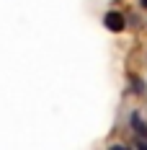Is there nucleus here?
Instances as JSON below:
<instances>
[{
  "instance_id": "nucleus-1",
  "label": "nucleus",
  "mask_w": 147,
  "mask_h": 150,
  "mask_svg": "<svg viewBox=\"0 0 147 150\" xmlns=\"http://www.w3.org/2000/svg\"><path fill=\"white\" fill-rule=\"evenodd\" d=\"M124 23H127V21H124V16L116 13V11H108L106 18H103V26H106L108 31H121V29H124Z\"/></svg>"
},
{
  "instance_id": "nucleus-2",
  "label": "nucleus",
  "mask_w": 147,
  "mask_h": 150,
  "mask_svg": "<svg viewBox=\"0 0 147 150\" xmlns=\"http://www.w3.org/2000/svg\"><path fill=\"white\" fill-rule=\"evenodd\" d=\"M129 124H132V129H134L139 137H147V124L142 122V117H139L137 111H132V117H129Z\"/></svg>"
},
{
  "instance_id": "nucleus-3",
  "label": "nucleus",
  "mask_w": 147,
  "mask_h": 150,
  "mask_svg": "<svg viewBox=\"0 0 147 150\" xmlns=\"http://www.w3.org/2000/svg\"><path fill=\"white\" fill-rule=\"evenodd\" d=\"M139 5H142V8H147V0H139Z\"/></svg>"
}]
</instances>
